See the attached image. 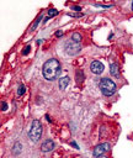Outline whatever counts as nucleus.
Segmentation results:
<instances>
[{"instance_id": "nucleus-1", "label": "nucleus", "mask_w": 133, "mask_h": 158, "mask_svg": "<svg viewBox=\"0 0 133 158\" xmlns=\"http://www.w3.org/2000/svg\"><path fill=\"white\" fill-rule=\"evenodd\" d=\"M61 72H62L61 64L54 58L48 59V61L43 64L42 73H43V77L47 79V81H54V79H57L61 75Z\"/></svg>"}, {"instance_id": "nucleus-2", "label": "nucleus", "mask_w": 133, "mask_h": 158, "mask_svg": "<svg viewBox=\"0 0 133 158\" xmlns=\"http://www.w3.org/2000/svg\"><path fill=\"white\" fill-rule=\"evenodd\" d=\"M100 89H101V93L104 95L111 96L112 94H115V91H116V84H115V82H112L111 79L104 78V79H101V82H100Z\"/></svg>"}, {"instance_id": "nucleus-3", "label": "nucleus", "mask_w": 133, "mask_h": 158, "mask_svg": "<svg viewBox=\"0 0 133 158\" xmlns=\"http://www.w3.org/2000/svg\"><path fill=\"white\" fill-rule=\"evenodd\" d=\"M42 135V125L38 120H33L31 125V130L28 131V137L32 142H37L41 138Z\"/></svg>"}, {"instance_id": "nucleus-4", "label": "nucleus", "mask_w": 133, "mask_h": 158, "mask_svg": "<svg viewBox=\"0 0 133 158\" xmlns=\"http://www.w3.org/2000/svg\"><path fill=\"white\" fill-rule=\"evenodd\" d=\"M65 51L68 54L74 56L80 52V43L79 42H74V41H69L65 46Z\"/></svg>"}, {"instance_id": "nucleus-5", "label": "nucleus", "mask_w": 133, "mask_h": 158, "mask_svg": "<svg viewBox=\"0 0 133 158\" xmlns=\"http://www.w3.org/2000/svg\"><path fill=\"white\" fill-rule=\"evenodd\" d=\"M111 148V146L108 145V143H101V145H99V146H96L94 148V156L95 157H100V156H102L105 152H107L108 149Z\"/></svg>"}, {"instance_id": "nucleus-6", "label": "nucleus", "mask_w": 133, "mask_h": 158, "mask_svg": "<svg viewBox=\"0 0 133 158\" xmlns=\"http://www.w3.org/2000/svg\"><path fill=\"white\" fill-rule=\"evenodd\" d=\"M104 64L99 61H94L91 64H90V70L94 73V74H101L104 72Z\"/></svg>"}, {"instance_id": "nucleus-7", "label": "nucleus", "mask_w": 133, "mask_h": 158, "mask_svg": "<svg viewBox=\"0 0 133 158\" xmlns=\"http://www.w3.org/2000/svg\"><path fill=\"white\" fill-rule=\"evenodd\" d=\"M53 148H54V143H53L52 140H46V141L42 143V146H41V149H42L43 152H49V151H52Z\"/></svg>"}, {"instance_id": "nucleus-8", "label": "nucleus", "mask_w": 133, "mask_h": 158, "mask_svg": "<svg viewBox=\"0 0 133 158\" xmlns=\"http://www.w3.org/2000/svg\"><path fill=\"white\" fill-rule=\"evenodd\" d=\"M68 83H69V78H68V77L62 78L61 81H59V88H61V90H64V89L67 88Z\"/></svg>"}, {"instance_id": "nucleus-9", "label": "nucleus", "mask_w": 133, "mask_h": 158, "mask_svg": "<svg viewBox=\"0 0 133 158\" xmlns=\"http://www.w3.org/2000/svg\"><path fill=\"white\" fill-rule=\"evenodd\" d=\"M110 69H111L110 72H111V74H112V75H115V77H118V75H120V72H118V66H117L116 63L111 64Z\"/></svg>"}, {"instance_id": "nucleus-10", "label": "nucleus", "mask_w": 133, "mask_h": 158, "mask_svg": "<svg viewBox=\"0 0 133 158\" xmlns=\"http://www.w3.org/2000/svg\"><path fill=\"white\" fill-rule=\"evenodd\" d=\"M80 40H81V37L79 33H74L71 37V41H74V42H80Z\"/></svg>"}, {"instance_id": "nucleus-11", "label": "nucleus", "mask_w": 133, "mask_h": 158, "mask_svg": "<svg viewBox=\"0 0 133 158\" xmlns=\"http://www.w3.org/2000/svg\"><path fill=\"white\" fill-rule=\"evenodd\" d=\"M83 79H84V73H83V72H78V73H77V81H78V82H81Z\"/></svg>"}, {"instance_id": "nucleus-12", "label": "nucleus", "mask_w": 133, "mask_h": 158, "mask_svg": "<svg viewBox=\"0 0 133 158\" xmlns=\"http://www.w3.org/2000/svg\"><path fill=\"white\" fill-rule=\"evenodd\" d=\"M25 93V85H20V87H18V90H17V95H22Z\"/></svg>"}, {"instance_id": "nucleus-13", "label": "nucleus", "mask_w": 133, "mask_h": 158, "mask_svg": "<svg viewBox=\"0 0 133 158\" xmlns=\"http://www.w3.org/2000/svg\"><path fill=\"white\" fill-rule=\"evenodd\" d=\"M57 14H58V11H57L55 9H52V10L48 11V15H49V16H53V15H57Z\"/></svg>"}, {"instance_id": "nucleus-14", "label": "nucleus", "mask_w": 133, "mask_h": 158, "mask_svg": "<svg viewBox=\"0 0 133 158\" xmlns=\"http://www.w3.org/2000/svg\"><path fill=\"white\" fill-rule=\"evenodd\" d=\"M8 109V105H6V103H2V110L4 111V110H6Z\"/></svg>"}, {"instance_id": "nucleus-15", "label": "nucleus", "mask_w": 133, "mask_h": 158, "mask_svg": "<svg viewBox=\"0 0 133 158\" xmlns=\"http://www.w3.org/2000/svg\"><path fill=\"white\" fill-rule=\"evenodd\" d=\"M28 51H30V46H27V47L25 48V51H24V54H27V53H28Z\"/></svg>"}, {"instance_id": "nucleus-16", "label": "nucleus", "mask_w": 133, "mask_h": 158, "mask_svg": "<svg viewBox=\"0 0 133 158\" xmlns=\"http://www.w3.org/2000/svg\"><path fill=\"white\" fill-rule=\"evenodd\" d=\"M99 158H106V157H104V156H100V157H99Z\"/></svg>"}, {"instance_id": "nucleus-17", "label": "nucleus", "mask_w": 133, "mask_h": 158, "mask_svg": "<svg viewBox=\"0 0 133 158\" xmlns=\"http://www.w3.org/2000/svg\"><path fill=\"white\" fill-rule=\"evenodd\" d=\"M132 10H133V4H132Z\"/></svg>"}]
</instances>
